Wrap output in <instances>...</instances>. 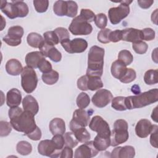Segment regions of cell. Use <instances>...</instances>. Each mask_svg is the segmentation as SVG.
Masks as SVG:
<instances>
[{"mask_svg": "<svg viewBox=\"0 0 158 158\" xmlns=\"http://www.w3.org/2000/svg\"><path fill=\"white\" fill-rule=\"evenodd\" d=\"M157 128L158 127L157 125H154L153 130L152 132L150 133V143L152 146L154 147L155 148H157Z\"/></svg>", "mask_w": 158, "mask_h": 158, "instance_id": "cell-51", "label": "cell"}, {"mask_svg": "<svg viewBox=\"0 0 158 158\" xmlns=\"http://www.w3.org/2000/svg\"><path fill=\"white\" fill-rule=\"evenodd\" d=\"M111 30L109 28H104L100 30L98 34V40L101 43L107 44L110 42L109 34L111 32Z\"/></svg>", "mask_w": 158, "mask_h": 158, "instance_id": "cell-45", "label": "cell"}, {"mask_svg": "<svg viewBox=\"0 0 158 158\" xmlns=\"http://www.w3.org/2000/svg\"><path fill=\"white\" fill-rule=\"evenodd\" d=\"M122 31V40L135 43L143 40V34L140 30L133 28H125Z\"/></svg>", "mask_w": 158, "mask_h": 158, "instance_id": "cell-16", "label": "cell"}, {"mask_svg": "<svg viewBox=\"0 0 158 158\" xmlns=\"http://www.w3.org/2000/svg\"><path fill=\"white\" fill-rule=\"evenodd\" d=\"M43 36L44 41L51 46L56 45L60 42L57 35L54 31H46L44 33Z\"/></svg>", "mask_w": 158, "mask_h": 158, "instance_id": "cell-37", "label": "cell"}, {"mask_svg": "<svg viewBox=\"0 0 158 158\" xmlns=\"http://www.w3.org/2000/svg\"><path fill=\"white\" fill-rule=\"evenodd\" d=\"M24 110L28 111L35 115L39 110V106L36 99L31 95H27L22 101Z\"/></svg>", "mask_w": 158, "mask_h": 158, "instance_id": "cell-21", "label": "cell"}, {"mask_svg": "<svg viewBox=\"0 0 158 158\" xmlns=\"http://www.w3.org/2000/svg\"><path fill=\"white\" fill-rule=\"evenodd\" d=\"M38 68L43 73L49 72L52 70L51 64L45 58H43L41 60L38 65Z\"/></svg>", "mask_w": 158, "mask_h": 158, "instance_id": "cell-48", "label": "cell"}, {"mask_svg": "<svg viewBox=\"0 0 158 158\" xmlns=\"http://www.w3.org/2000/svg\"><path fill=\"white\" fill-rule=\"evenodd\" d=\"M104 49L98 46H93L88 52L86 74L88 76L101 77L103 73Z\"/></svg>", "mask_w": 158, "mask_h": 158, "instance_id": "cell-2", "label": "cell"}, {"mask_svg": "<svg viewBox=\"0 0 158 158\" xmlns=\"http://www.w3.org/2000/svg\"><path fill=\"white\" fill-rule=\"evenodd\" d=\"M33 5L36 12L43 13L46 12L48 8L49 1L48 0H34Z\"/></svg>", "mask_w": 158, "mask_h": 158, "instance_id": "cell-42", "label": "cell"}, {"mask_svg": "<svg viewBox=\"0 0 158 158\" xmlns=\"http://www.w3.org/2000/svg\"><path fill=\"white\" fill-rule=\"evenodd\" d=\"M44 40L40 34L35 32L29 33L27 37V43L32 48H39Z\"/></svg>", "mask_w": 158, "mask_h": 158, "instance_id": "cell-27", "label": "cell"}, {"mask_svg": "<svg viewBox=\"0 0 158 158\" xmlns=\"http://www.w3.org/2000/svg\"><path fill=\"white\" fill-rule=\"evenodd\" d=\"M38 77L33 68L28 66L23 67L21 73V85L27 93H32L36 88Z\"/></svg>", "mask_w": 158, "mask_h": 158, "instance_id": "cell-5", "label": "cell"}, {"mask_svg": "<svg viewBox=\"0 0 158 158\" xmlns=\"http://www.w3.org/2000/svg\"><path fill=\"white\" fill-rule=\"evenodd\" d=\"M151 20L153 23H154L156 25H157V9H156L151 15Z\"/></svg>", "mask_w": 158, "mask_h": 158, "instance_id": "cell-59", "label": "cell"}, {"mask_svg": "<svg viewBox=\"0 0 158 158\" xmlns=\"http://www.w3.org/2000/svg\"><path fill=\"white\" fill-rule=\"evenodd\" d=\"M17 6L19 12V17H26L28 12L29 9L27 4L23 1H12Z\"/></svg>", "mask_w": 158, "mask_h": 158, "instance_id": "cell-44", "label": "cell"}, {"mask_svg": "<svg viewBox=\"0 0 158 158\" xmlns=\"http://www.w3.org/2000/svg\"><path fill=\"white\" fill-rule=\"evenodd\" d=\"M12 125L10 123L1 120L0 122V135L1 137L7 136L11 132Z\"/></svg>", "mask_w": 158, "mask_h": 158, "instance_id": "cell-46", "label": "cell"}, {"mask_svg": "<svg viewBox=\"0 0 158 158\" xmlns=\"http://www.w3.org/2000/svg\"><path fill=\"white\" fill-rule=\"evenodd\" d=\"M87 76L88 90L89 89L91 91H95L97 89H99L103 87V83L101 79V77L96 76Z\"/></svg>", "mask_w": 158, "mask_h": 158, "instance_id": "cell-28", "label": "cell"}, {"mask_svg": "<svg viewBox=\"0 0 158 158\" xmlns=\"http://www.w3.org/2000/svg\"><path fill=\"white\" fill-rule=\"evenodd\" d=\"M59 77V73L57 71L53 70H52L49 72L43 73L41 76L43 81L48 85H52L56 83L58 81Z\"/></svg>", "mask_w": 158, "mask_h": 158, "instance_id": "cell-29", "label": "cell"}, {"mask_svg": "<svg viewBox=\"0 0 158 158\" xmlns=\"http://www.w3.org/2000/svg\"><path fill=\"white\" fill-rule=\"evenodd\" d=\"M23 28L21 26L15 25L10 27L8 29L7 35L15 40H21V38L23 35Z\"/></svg>", "mask_w": 158, "mask_h": 158, "instance_id": "cell-34", "label": "cell"}, {"mask_svg": "<svg viewBox=\"0 0 158 158\" xmlns=\"http://www.w3.org/2000/svg\"><path fill=\"white\" fill-rule=\"evenodd\" d=\"M154 3V1L149 0H138V4L139 6L143 9H148Z\"/></svg>", "mask_w": 158, "mask_h": 158, "instance_id": "cell-58", "label": "cell"}, {"mask_svg": "<svg viewBox=\"0 0 158 158\" xmlns=\"http://www.w3.org/2000/svg\"><path fill=\"white\" fill-rule=\"evenodd\" d=\"M70 129L79 142L85 143L89 141L91 135L85 127L79 125L72 120L70 122Z\"/></svg>", "mask_w": 158, "mask_h": 158, "instance_id": "cell-14", "label": "cell"}, {"mask_svg": "<svg viewBox=\"0 0 158 158\" xmlns=\"http://www.w3.org/2000/svg\"><path fill=\"white\" fill-rule=\"evenodd\" d=\"M111 106L113 109L118 111H123L127 109L125 104V97L117 96L112 99Z\"/></svg>", "mask_w": 158, "mask_h": 158, "instance_id": "cell-32", "label": "cell"}, {"mask_svg": "<svg viewBox=\"0 0 158 158\" xmlns=\"http://www.w3.org/2000/svg\"><path fill=\"white\" fill-rule=\"evenodd\" d=\"M93 141L94 147L99 151H102L110 146V136H104L97 135Z\"/></svg>", "mask_w": 158, "mask_h": 158, "instance_id": "cell-26", "label": "cell"}, {"mask_svg": "<svg viewBox=\"0 0 158 158\" xmlns=\"http://www.w3.org/2000/svg\"><path fill=\"white\" fill-rule=\"evenodd\" d=\"M132 48L135 52L139 54H143L146 52L148 49V45L146 43L140 41L135 43H133Z\"/></svg>", "mask_w": 158, "mask_h": 158, "instance_id": "cell-43", "label": "cell"}, {"mask_svg": "<svg viewBox=\"0 0 158 158\" xmlns=\"http://www.w3.org/2000/svg\"><path fill=\"white\" fill-rule=\"evenodd\" d=\"M131 91L135 94H138L141 93V91H140V88L138 85H135L133 86H132L131 87Z\"/></svg>", "mask_w": 158, "mask_h": 158, "instance_id": "cell-61", "label": "cell"}, {"mask_svg": "<svg viewBox=\"0 0 158 158\" xmlns=\"http://www.w3.org/2000/svg\"><path fill=\"white\" fill-rule=\"evenodd\" d=\"M54 31L57 35L60 43L65 40L70 39V34L69 31L64 27H57L54 30Z\"/></svg>", "mask_w": 158, "mask_h": 158, "instance_id": "cell-47", "label": "cell"}, {"mask_svg": "<svg viewBox=\"0 0 158 158\" xmlns=\"http://www.w3.org/2000/svg\"><path fill=\"white\" fill-rule=\"evenodd\" d=\"M87 78L88 76L86 75H83L80 77L77 80V87L78 89L82 91H87Z\"/></svg>", "mask_w": 158, "mask_h": 158, "instance_id": "cell-53", "label": "cell"}, {"mask_svg": "<svg viewBox=\"0 0 158 158\" xmlns=\"http://www.w3.org/2000/svg\"><path fill=\"white\" fill-rule=\"evenodd\" d=\"M67 1V13L66 16L69 17H74L78 12V5L76 2L73 1Z\"/></svg>", "mask_w": 158, "mask_h": 158, "instance_id": "cell-40", "label": "cell"}, {"mask_svg": "<svg viewBox=\"0 0 158 158\" xmlns=\"http://www.w3.org/2000/svg\"><path fill=\"white\" fill-rule=\"evenodd\" d=\"M0 9L1 11L10 19L19 17L18 7L12 1L10 2L6 1H1Z\"/></svg>", "mask_w": 158, "mask_h": 158, "instance_id": "cell-18", "label": "cell"}, {"mask_svg": "<svg viewBox=\"0 0 158 158\" xmlns=\"http://www.w3.org/2000/svg\"><path fill=\"white\" fill-rule=\"evenodd\" d=\"M53 10L55 14L58 16L66 15L67 1L61 0L56 1L53 6Z\"/></svg>", "mask_w": 158, "mask_h": 158, "instance_id": "cell-33", "label": "cell"}, {"mask_svg": "<svg viewBox=\"0 0 158 158\" xmlns=\"http://www.w3.org/2000/svg\"><path fill=\"white\" fill-rule=\"evenodd\" d=\"M151 118L156 122H157V106H156L152 110L151 114Z\"/></svg>", "mask_w": 158, "mask_h": 158, "instance_id": "cell-60", "label": "cell"}, {"mask_svg": "<svg viewBox=\"0 0 158 158\" xmlns=\"http://www.w3.org/2000/svg\"><path fill=\"white\" fill-rule=\"evenodd\" d=\"M158 71L157 69H150L147 70L144 75V82L149 85L157 83L158 82Z\"/></svg>", "mask_w": 158, "mask_h": 158, "instance_id": "cell-30", "label": "cell"}, {"mask_svg": "<svg viewBox=\"0 0 158 158\" xmlns=\"http://www.w3.org/2000/svg\"><path fill=\"white\" fill-rule=\"evenodd\" d=\"M1 19H2V20H1V25H2V27H1V30H2L3 28H4V27H6V20H4V17L1 15Z\"/></svg>", "mask_w": 158, "mask_h": 158, "instance_id": "cell-63", "label": "cell"}, {"mask_svg": "<svg viewBox=\"0 0 158 158\" xmlns=\"http://www.w3.org/2000/svg\"><path fill=\"white\" fill-rule=\"evenodd\" d=\"M76 103L79 109H85L90 103V98L87 93L81 92L78 95Z\"/></svg>", "mask_w": 158, "mask_h": 158, "instance_id": "cell-35", "label": "cell"}, {"mask_svg": "<svg viewBox=\"0 0 158 158\" xmlns=\"http://www.w3.org/2000/svg\"><path fill=\"white\" fill-rule=\"evenodd\" d=\"M154 125L148 119L139 120L135 127L136 135L139 138H146L152 132Z\"/></svg>", "mask_w": 158, "mask_h": 158, "instance_id": "cell-15", "label": "cell"}, {"mask_svg": "<svg viewBox=\"0 0 158 158\" xmlns=\"http://www.w3.org/2000/svg\"><path fill=\"white\" fill-rule=\"evenodd\" d=\"M62 46L65 51L70 54L81 53L84 52L88 48L87 41L83 38H74L65 40L60 42Z\"/></svg>", "mask_w": 158, "mask_h": 158, "instance_id": "cell-7", "label": "cell"}, {"mask_svg": "<svg viewBox=\"0 0 158 158\" xmlns=\"http://www.w3.org/2000/svg\"><path fill=\"white\" fill-rule=\"evenodd\" d=\"M152 59L156 63H157V48H156L152 53Z\"/></svg>", "mask_w": 158, "mask_h": 158, "instance_id": "cell-62", "label": "cell"}, {"mask_svg": "<svg viewBox=\"0 0 158 158\" xmlns=\"http://www.w3.org/2000/svg\"><path fill=\"white\" fill-rule=\"evenodd\" d=\"M22 101L20 91L17 88H12L7 93L6 104L9 107H17Z\"/></svg>", "mask_w": 158, "mask_h": 158, "instance_id": "cell-19", "label": "cell"}, {"mask_svg": "<svg viewBox=\"0 0 158 158\" xmlns=\"http://www.w3.org/2000/svg\"><path fill=\"white\" fill-rule=\"evenodd\" d=\"M38 151L43 156L55 158L60 157L61 150L57 148L56 144L52 139H44L39 143Z\"/></svg>", "mask_w": 158, "mask_h": 158, "instance_id": "cell-8", "label": "cell"}, {"mask_svg": "<svg viewBox=\"0 0 158 158\" xmlns=\"http://www.w3.org/2000/svg\"><path fill=\"white\" fill-rule=\"evenodd\" d=\"M30 139L33 140V141H38L40 140L41 138V130L38 128L37 126L36 129L31 132V133L28 134L27 135Z\"/></svg>", "mask_w": 158, "mask_h": 158, "instance_id": "cell-57", "label": "cell"}, {"mask_svg": "<svg viewBox=\"0 0 158 158\" xmlns=\"http://www.w3.org/2000/svg\"><path fill=\"white\" fill-rule=\"evenodd\" d=\"M127 69V65L124 63L119 60H117L112 64L110 72L114 78L120 80L125 74Z\"/></svg>", "mask_w": 158, "mask_h": 158, "instance_id": "cell-25", "label": "cell"}, {"mask_svg": "<svg viewBox=\"0 0 158 158\" xmlns=\"http://www.w3.org/2000/svg\"><path fill=\"white\" fill-rule=\"evenodd\" d=\"M23 69L20 62L15 59L9 60L6 64V70L10 75H19L22 73Z\"/></svg>", "mask_w": 158, "mask_h": 158, "instance_id": "cell-23", "label": "cell"}, {"mask_svg": "<svg viewBox=\"0 0 158 158\" xmlns=\"http://www.w3.org/2000/svg\"><path fill=\"white\" fill-rule=\"evenodd\" d=\"M39 49L40 51L44 57L49 58L54 62H59L60 61L62 54L54 46H51L44 41Z\"/></svg>", "mask_w": 158, "mask_h": 158, "instance_id": "cell-13", "label": "cell"}, {"mask_svg": "<svg viewBox=\"0 0 158 158\" xmlns=\"http://www.w3.org/2000/svg\"><path fill=\"white\" fill-rule=\"evenodd\" d=\"M99 151L94 147L93 141L84 143L76 149L74 154L75 158H91L96 156Z\"/></svg>", "mask_w": 158, "mask_h": 158, "instance_id": "cell-11", "label": "cell"}, {"mask_svg": "<svg viewBox=\"0 0 158 158\" xmlns=\"http://www.w3.org/2000/svg\"><path fill=\"white\" fill-rule=\"evenodd\" d=\"M128 125L126 120L118 119L114 124V128L110 134V146H117L126 142L129 137Z\"/></svg>", "mask_w": 158, "mask_h": 158, "instance_id": "cell-4", "label": "cell"}, {"mask_svg": "<svg viewBox=\"0 0 158 158\" xmlns=\"http://www.w3.org/2000/svg\"><path fill=\"white\" fill-rule=\"evenodd\" d=\"M112 93L106 89H99L92 97L91 101L97 107L102 108L106 106L112 99Z\"/></svg>", "mask_w": 158, "mask_h": 158, "instance_id": "cell-12", "label": "cell"}, {"mask_svg": "<svg viewBox=\"0 0 158 158\" xmlns=\"http://www.w3.org/2000/svg\"><path fill=\"white\" fill-rule=\"evenodd\" d=\"M135 156V148L131 146H125L114 148L111 152L110 157L113 158H133Z\"/></svg>", "mask_w": 158, "mask_h": 158, "instance_id": "cell-17", "label": "cell"}, {"mask_svg": "<svg viewBox=\"0 0 158 158\" xmlns=\"http://www.w3.org/2000/svg\"><path fill=\"white\" fill-rule=\"evenodd\" d=\"M16 150L19 154L22 156H27L31 152L32 146L28 141H20L17 144Z\"/></svg>", "mask_w": 158, "mask_h": 158, "instance_id": "cell-31", "label": "cell"}, {"mask_svg": "<svg viewBox=\"0 0 158 158\" xmlns=\"http://www.w3.org/2000/svg\"><path fill=\"white\" fill-rule=\"evenodd\" d=\"M49 130L53 135H64L65 132V123L60 118H54L51 120L49 125Z\"/></svg>", "mask_w": 158, "mask_h": 158, "instance_id": "cell-22", "label": "cell"}, {"mask_svg": "<svg viewBox=\"0 0 158 158\" xmlns=\"http://www.w3.org/2000/svg\"><path fill=\"white\" fill-rule=\"evenodd\" d=\"M73 150L72 148L65 146L60 151V157L61 158H72L73 157Z\"/></svg>", "mask_w": 158, "mask_h": 158, "instance_id": "cell-55", "label": "cell"}, {"mask_svg": "<svg viewBox=\"0 0 158 158\" xmlns=\"http://www.w3.org/2000/svg\"><path fill=\"white\" fill-rule=\"evenodd\" d=\"M69 30L73 35H88L92 32L93 27L88 22L78 15L72 20Z\"/></svg>", "mask_w": 158, "mask_h": 158, "instance_id": "cell-6", "label": "cell"}, {"mask_svg": "<svg viewBox=\"0 0 158 158\" xmlns=\"http://www.w3.org/2000/svg\"><path fill=\"white\" fill-rule=\"evenodd\" d=\"M44 57L40 51L30 52L25 56V62L27 66L33 69H36L41 60Z\"/></svg>", "mask_w": 158, "mask_h": 158, "instance_id": "cell-24", "label": "cell"}, {"mask_svg": "<svg viewBox=\"0 0 158 158\" xmlns=\"http://www.w3.org/2000/svg\"><path fill=\"white\" fill-rule=\"evenodd\" d=\"M52 139L55 142L57 148L60 150H62L64 148V146L65 145V141L62 135H55L52 137Z\"/></svg>", "mask_w": 158, "mask_h": 158, "instance_id": "cell-54", "label": "cell"}, {"mask_svg": "<svg viewBox=\"0 0 158 158\" xmlns=\"http://www.w3.org/2000/svg\"><path fill=\"white\" fill-rule=\"evenodd\" d=\"M89 128L98 133V135L104 136H110L111 131L108 123L101 116H94L89 123Z\"/></svg>", "mask_w": 158, "mask_h": 158, "instance_id": "cell-10", "label": "cell"}, {"mask_svg": "<svg viewBox=\"0 0 158 158\" xmlns=\"http://www.w3.org/2000/svg\"><path fill=\"white\" fill-rule=\"evenodd\" d=\"M10 123L16 131L22 132L26 136L33 132L36 128L34 115L19 107H10L8 112Z\"/></svg>", "mask_w": 158, "mask_h": 158, "instance_id": "cell-1", "label": "cell"}, {"mask_svg": "<svg viewBox=\"0 0 158 158\" xmlns=\"http://www.w3.org/2000/svg\"><path fill=\"white\" fill-rule=\"evenodd\" d=\"M143 40L151 41L155 38V31L151 28H146L141 30Z\"/></svg>", "mask_w": 158, "mask_h": 158, "instance_id": "cell-50", "label": "cell"}, {"mask_svg": "<svg viewBox=\"0 0 158 158\" xmlns=\"http://www.w3.org/2000/svg\"><path fill=\"white\" fill-rule=\"evenodd\" d=\"M72 120L81 127H86L89 123L90 115L84 109H77L73 114Z\"/></svg>", "mask_w": 158, "mask_h": 158, "instance_id": "cell-20", "label": "cell"}, {"mask_svg": "<svg viewBox=\"0 0 158 158\" xmlns=\"http://www.w3.org/2000/svg\"><path fill=\"white\" fill-rule=\"evenodd\" d=\"M136 77V73L135 70L131 68L127 69L123 76L119 80L122 83H128L134 81Z\"/></svg>", "mask_w": 158, "mask_h": 158, "instance_id": "cell-39", "label": "cell"}, {"mask_svg": "<svg viewBox=\"0 0 158 158\" xmlns=\"http://www.w3.org/2000/svg\"><path fill=\"white\" fill-rule=\"evenodd\" d=\"M130 11L129 6L123 3H121L116 7L110 8L108 11V15L110 23L113 25L118 24L128 16Z\"/></svg>", "mask_w": 158, "mask_h": 158, "instance_id": "cell-9", "label": "cell"}, {"mask_svg": "<svg viewBox=\"0 0 158 158\" xmlns=\"http://www.w3.org/2000/svg\"><path fill=\"white\" fill-rule=\"evenodd\" d=\"M64 138L65 141V146H69L72 148L75 147L78 143V141L77 140L72 131L65 133Z\"/></svg>", "mask_w": 158, "mask_h": 158, "instance_id": "cell-38", "label": "cell"}, {"mask_svg": "<svg viewBox=\"0 0 158 158\" xmlns=\"http://www.w3.org/2000/svg\"><path fill=\"white\" fill-rule=\"evenodd\" d=\"M80 16H81L84 19H85L89 23L94 21L95 18L94 13L90 9H82L80 11Z\"/></svg>", "mask_w": 158, "mask_h": 158, "instance_id": "cell-49", "label": "cell"}, {"mask_svg": "<svg viewBox=\"0 0 158 158\" xmlns=\"http://www.w3.org/2000/svg\"><path fill=\"white\" fill-rule=\"evenodd\" d=\"M118 60L122 61L126 65H129L133 60V56L129 51L123 49L118 52Z\"/></svg>", "mask_w": 158, "mask_h": 158, "instance_id": "cell-36", "label": "cell"}, {"mask_svg": "<svg viewBox=\"0 0 158 158\" xmlns=\"http://www.w3.org/2000/svg\"><path fill=\"white\" fill-rule=\"evenodd\" d=\"M158 101V89H150L144 93H140L135 96L125 97V104L127 109L141 108L150 105Z\"/></svg>", "mask_w": 158, "mask_h": 158, "instance_id": "cell-3", "label": "cell"}, {"mask_svg": "<svg viewBox=\"0 0 158 158\" xmlns=\"http://www.w3.org/2000/svg\"><path fill=\"white\" fill-rule=\"evenodd\" d=\"M2 40L7 44H8L9 46H19L21 43V42H22V40H15V39H14L12 38L9 37L7 35L3 37Z\"/></svg>", "mask_w": 158, "mask_h": 158, "instance_id": "cell-56", "label": "cell"}, {"mask_svg": "<svg viewBox=\"0 0 158 158\" xmlns=\"http://www.w3.org/2000/svg\"><path fill=\"white\" fill-rule=\"evenodd\" d=\"M94 21L95 25L98 28H99L101 29L105 28L107 24V16L103 13H100V14H96L95 15Z\"/></svg>", "mask_w": 158, "mask_h": 158, "instance_id": "cell-41", "label": "cell"}, {"mask_svg": "<svg viewBox=\"0 0 158 158\" xmlns=\"http://www.w3.org/2000/svg\"><path fill=\"white\" fill-rule=\"evenodd\" d=\"M109 41L110 42L117 43L122 40V31L120 30H116L114 31H111L109 34Z\"/></svg>", "mask_w": 158, "mask_h": 158, "instance_id": "cell-52", "label": "cell"}]
</instances>
